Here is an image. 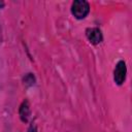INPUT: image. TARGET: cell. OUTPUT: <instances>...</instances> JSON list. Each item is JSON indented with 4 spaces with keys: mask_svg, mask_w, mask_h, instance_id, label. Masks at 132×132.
I'll return each mask as SVG.
<instances>
[{
    "mask_svg": "<svg viewBox=\"0 0 132 132\" xmlns=\"http://www.w3.org/2000/svg\"><path fill=\"white\" fill-rule=\"evenodd\" d=\"M90 12V4L85 0H75L71 4V13L77 20L85 19Z\"/></svg>",
    "mask_w": 132,
    "mask_h": 132,
    "instance_id": "1",
    "label": "cell"
},
{
    "mask_svg": "<svg viewBox=\"0 0 132 132\" xmlns=\"http://www.w3.org/2000/svg\"><path fill=\"white\" fill-rule=\"evenodd\" d=\"M127 75V66L125 61L121 60L117 63L114 70H113V80L118 86H122L126 80Z\"/></svg>",
    "mask_w": 132,
    "mask_h": 132,
    "instance_id": "2",
    "label": "cell"
},
{
    "mask_svg": "<svg viewBox=\"0 0 132 132\" xmlns=\"http://www.w3.org/2000/svg\"><path fill=\"white\" fill-rule=\"evenodd\" d=\"M86 36L88 40L93 44H99L103 40V35H102L101 30L96 27L88 28L86 30Z\"/></svg>",
    "mask_w": 132,
    "mask_h": 132,
    "instance_id": "3",
    "label": "cell"
},
{
    "mask_svg": "<svg viewBox=\"0 0 132 132\" xmlns=\"http://www.w3.org/2000/svg\"><path fill=\"white\" fill-rule=\"evenodd\" d=\"M20 117H21V120L23 122H27L28 121V118H29V114H30V106H29V102L26 100L22 103V105L20 106Z\"/></svg>",
    "mask_w": 132,
    "mask_h": 132,
    "instance_id": "4",
    "label": "cell"
},
{
    "mask_svg": "<svg viewBox=\"0 0 132 132\" xmlns=\"http://www.w3.org/2000/svg\"><path fill=\"white\" fill-rule=\"evenodd\" d=\"M24 81L27 84V85H33L34 81H35V78H34V75L32 73H28L25 77H24Z\"/></svg>",
    "mask_w": 132,
    "mask_h": 132,
    "instance_id": "5",
    "label": "cell"
},
{
    "mask_svg": "<svg viewBox=\"0 0 132 132\" xmlns=\"http://www.w3.org/2000/svg\"><path fill=\"white\" fill-rule=\"evenodd\" d=\"M3 5H4V3L3 2H0V6H3Z\"/></svg>",
    "mask_w": 132,
    "mask_h": 132,
    "instance_id": "6",
    "label": "cell"
},
{
    "mask_svg": "<svg viewBox=\"0 0 132 132\" xmlns=\"http://www.w3.org/2000/svg\"><path fill=\"white\" fill-rule=\"evenodd\" d=\"M0 40H1V29H0Z\"/></svg>",
    "mask_w": 132,
    "mask_h": 132,
    "instance_id": "7",
    "label": "cell"
}]
</instances>
